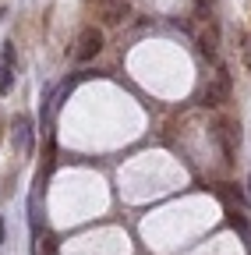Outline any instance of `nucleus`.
I'll return each instance as SVG.
<instances>
[{
  "label": "nucleus",
  "mask_w": 251,
  "mask_h": 255,
  "mask_svg": "<svg viewBox=\"0 0 251 255\" xmlns=\"http://www.w3.org/2000/svg\"><path fill=\"white\" fill-rule=\"evenodd\" d=\"M11 85H14V64H4V68H0V92H11Z\"/></svg>",
  "instance_id": "nucleus-6"
},
{
  "label": "nucleus",
  "mask_w": 251,
  "mask_h": 255,
  "mask_svg": "<svg viewBox=\"0 0 251 255\" xmlns=\"http://www.w3.org/2000/svg\"><path fill=\"white\" fill-rule=\"evenodd\" d=\"M227 100H230V75H227V71H219V75L209 82V89H205V107L216 110V107H223Z\"/></svg>",
  "instance_id": "nucleus-3"
},
{
  "label": "nucleus",
  "mask_w": 251,
  "mask_h": 255,
  "mask_svg": "<svg viewBox=\"0 0 251 255\" xmlns=\"http://www.w3.org/2000/svg\"><path fill=\"white\" fill-rule=\"evenodd\" d=\"M198 4H202V7H205V0H198Z\"/></svg>",
  "instance_id": "nucleus-11"
},
{
  "label": "nucleus",
  "mask_w": 251,
  "mask_h": 255,
  "mask_svg": "<svg viewBox=\"0 0 251 255\" xmlns=\"http://www.w3.org/2000/svg\"><path fill=\"white\" fill-rule=\"evenodd\" d=\"M198 50H202V57H216V50H219V28L216 25L198 32Z\"/></svg>",
  "instance_id": "nucleus-5"
},
{
  "label": "nucleus",
  "mask_w": 251,
  "mask_h": 255,
  "mask_svg": "<svg viewBox=\"0 0 251 255\" xmlns=\"http://www.w3.org/2000/svg\"><path fill=\"white\" fill-rule=\"evenodd\" d=\"M230 223H234V227H237V231H241V234H244L248 241H251V223H248V220H244L241 213H234V216H230Z\"/></svg>",
  "instance_id": "nucleus-8"
},
{
  "label": "nucleus",
  "mask_w": 251,
  "mask_h": 255,
  "mask_svg": "<svg viewBox=\"0 0 251 255\" xmlns=\"http://www.w3.org/2000/svg\"><path fill=\"white\" fill-rule=\"evenodd\" d=\"M14 135H18V145H21V149H28V117H18Z\"/></svg>",
  "instance_id": "nucleus-7"
},
{
  "label": "nucleus",
  "mask_w": 251,
  "mask_h": 255,
  "mask_svg": "<svg viewBox=\"0 0 251 255\" xmlns=\"http://www.w3.org/2000/svg\"><path fill=\"white\" fill-rule=\"evenodd\" d=\"M248 191H251V181H248Z\"/></svg>",
  "instance_id": "nucleus-12"
},
{
  "label": "nucleus",
  "mask_w": 251,
  "mask_h": 255,
  "mask_svg": "<svg viewBox=\"0 0 251 255\" xmlns=\"http://www.w3.org/2000/svg\"><path fill=\"white\" fill-rule=\"evenodd\" d=\"M96 4H99V18L106 25H120L124 18H128V11H131L128 0H96Z\"/></svg>",
  "instance_id": "nucleus-4"
},
{
  "label": "nucleus",
  "mask_w": 251,
  "mask_h": 255,
  "mask_svg": "<svg viewBox=\"0 0 251 255\" xmlns=\"http://www.w3.org/2000/svg\"><path fill=\"white\" fill-rule=\"evenodd\" d=\"M99 50H103V32H99L96 25H85V28L78 32L75 57H78V60H96V57H99Z\"/></svg>",
  "instance_id": "nucleus-1"
},
{
  "label": "nucleus",
  "mask_w": 251,
  "mask_h": 255,
  "mask_svg": "<svg viewBox=\"0 0 251 255\" xmlns=\"http://www.w3.org/2000/svg\"><path fill=\"white\" fill-rule=\"evenodd\" d=\"M216 138H219V145H223V156L230 159L234 149H237V142H241V124L230 121V117H219L216 121Z\"/></svg>",
  "instance_id": "nucleus-2"
},
{
  "label": "nucleus",
  "mask_w": 251,
  "mask_h": 255,
  "mask_svg": "<svg viewBox=\"0 0 251 255\" xmlns=\"http://www.w3.org/2000/svg\"><path fill=\"white\" fill-rule=\"evenodd\" d=\"M0 245H4V220H0Z\"/></svg>",
  "instance_id": "nucleus-10"
},
{
  "label": "nucleus",
  "mask_w": 251,
  "mask_h": 255,
  "mask_svg": "<svg viewBox=\"0 0 251 255\" xmlns=\"http://www.w3.org/2000/svg\"><path fill=\"white\" fill-rule=\"evenodd\" d=\"M14 57H18L14 53V43H4V64H14Z\"/></svg>",
  "instance_id": "nucleus-9"
}]
</instances>
